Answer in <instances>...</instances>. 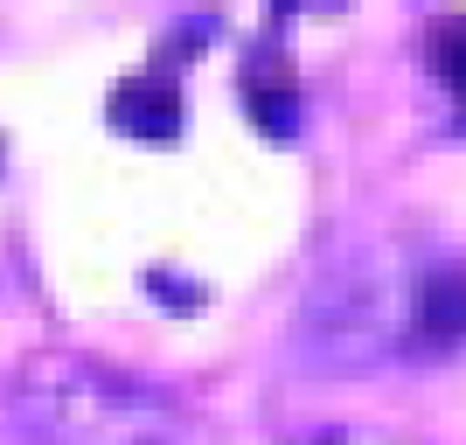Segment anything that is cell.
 <instances>
[{"instance_id": "cell-2", "label": "cell", "mask_w": 466, "mask_h": 445, "mask_svg": "<svg viewBox=\"0 0 466 445\" xmlns=\"http://www.w3.org/2000/svg\"><path fill=\"white\" fill-rule=\"evenodd\" d=\"M418 258L404 244H376L355 265L328 271L299 307V355L313 369H370L410 334Z\"/></svg>"}, {"instance_id": "cell-1", "label": "cell", "mask_w": 466, "mask_h": 445, "mask_svg": "<svg viewBox=\"0 0 466 445\" xmlns=\"http://www.w3.org/2000/svg\"><path fill=\"white\" fill-rule=\"evenodd\" d=\"M0 425L21 445H209L181 404L105 369H35L0 389Z\"/></svg>"}, {"instance_id": "cell-4", "label": "cell", "mask_w": 466, "mask_h": 445, "mask_svg": "<svg viewBox=\"0 0 466 445\" xmlns=\"http://www.w3.org/2000/svg\"><path fill=\"white\" fill-rule=\"evenodd\" d=\"M410 334L425 349H452L466 334V265H431L418 271V292H410Z\"/></svg>"}, {"instance_id": "cell-5", "label": "cell", "mask_w": 466, "mask_h": 445, "mask_svg": "<svg viewBox=\"0 0 466 445\" xmlns=\"http://www.w3.org/2000/svg\"><path fill=\"white\" fill-rule=\"evenodd\" d=\"M244 112H251L258 133H272V139H292L299 133V77H292V63L279 56H258L244 63Z\"/></svg>"}, {"instance_id": "cell-3", "label": "cell", "mask_w": 466, "mask_h": 445, "mask_svg": "<svg viewBox=\"0 0 466 445\" xmlns=\"http://www.w3.org/2000/svg\"><path fill=\"white\" fill-rule=\"evenodd\" d=\"M112 126L118 133H133V139H167L181 133V84L167 63H154V70H133V77H118L112 84Z\"/></svg>"}, {"instance_id": "cell-7", "label": "cell", "mask_w": 466, "mask_h": 445, "mask_svg": "<svg viewBox=\"0 0 466 445\" xmlns=\"http://www.w3.org/2000/svg\"><path fill=\"white\" fill-rule=\"evenodd\" d=\"M147 292H154L160 307H175V313H195L202 299H209V292H202V286H188L181 271H147Z\"/></svg>"}, {"instance_id": "cell-6", "label": "cell", "mask_w": 466, "mask_h": 445, "mask_svg": "<svg viewBox=\"0 0 466 445\" xmlns=\"http://www.w3.org/2000/svg\"><path fill=\"white\" fill-rule=\"evenodd\" d=\"M425 56H431V70H439V84H452V91L466 97V15H439L431 21Z\"/></svg>"}]
</instances>
